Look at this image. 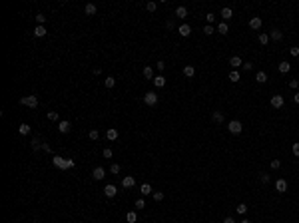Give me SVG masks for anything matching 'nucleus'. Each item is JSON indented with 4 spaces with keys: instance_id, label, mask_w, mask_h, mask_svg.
<instances>
[{
    "instance_id": "nucleus-30",
    "label": "nucleus",
    "mask_w": 299,
    "mask_h": 223,
    "mask_svg": "<svg viewBox=\"0 0 299 223\" xmlns=\"http://www.w3.org/2000/svg\"><path fill=\"white\" fill-rule=\"evenodd\" d=\"M140 191H142V195H150V193H152V187H150V183H144V185L140 187Z\"/></svg>"
},
{
    "instance_id": "nucleus-16",
    "label": "nucleus",
    "mask_w": 299,
    "mask_h": 223,
    "mask_svg": "<svg viewBox=\"0 0 299 223\" xmlns=\"http://www.w3.org/2000/svg\"><path fill=\"white\" fill-rule=\"evenodd\" d=\"M277 70H279L281 74H287L289 70H291V64H289V62H285V60H283V62H281L279 66H277Z\"/></svg>"
},
{
    "instance_id": "nucleus-9",
    "label": "nucleus",
    "mask_w": 299,
    "mask_h": 223,
    "mask_svg": "<svg viewBox=\"0 0 299 223\" xmlns=\"http://www.w3.org/2000/svg\"><path fill=\"white\" fill-rule=\"evenodd\" d=\"M229 64H231V68H233V70H237L239 66H243V60L239 56H231L229 58Z\"/></svg>"
},
{
    "instance_id": "nucleus-44",
    "label": "nucleus",
    "mask_w": 299,
    "mask_h": 223,
    "mask_svg": "<svg viewBox=\"0 0 299 223\" xmlns=\"http://www.w3.org/2000/svg\"><path fill=\"white\" fill-rule=\"evenodd\" d=\"M259 181H261V183H269V175L267 173H259Z\"/></svg>"
},
{
    "instance_id": "nucleus-49",
    "label": "nucleus",
    "mask_w": 299,
    "mask_h": 223,
    "mask_svg": "<svg viewBox=\"0 0 299 223\" xmlns=\"http://www.w3.org/2000/svg\"><path fill=\"white\" fill-rule=\"evenodd\" d=\"M243 70H247V72H249L251 68H253V64H251V62H243V66H241Z\"/></svg>"
},
{
    "instance_id": "nucleus-24",
    "label": "nucleus",
    "mask_w": 299,
    "mask_h": 223,
    "mask_svg": "<svg viewBox=\"0 0 299 223\" xmlns=\"http://www.w3.org/2000/svg\"><path fill=\"white\" fill-rule=\"evenodd\" d=\"M144 78H148V80H152V82H154L156 76H154V70H152L150 66H146V68H144Z\"/></svg>"
},
{
    "instance_id": "nucleus-53",
    "label": "nucleus",
    "mask_w": 299,
    "mask_h": 223,
    "mask_svg": "<svg viewBox=\"0 0 299 223\" xmlns=\"http://www.w3.org/2000/svg\"><path fill=\"white\" fill-rule=\"evenodd\" d=\"M293 102H295V104H299V92H297L295 96H293Z\"/></svg>"
},
{
    "instance_id": "nucleus-32",
    "label": "nucleus",
    "mask_w": 299,
    "mask_h": 223,
    "mask_svg": "<svg viewBox=\"0 0 299 223\" xmlns=\"http://www.w3.org/2000/svg\"><path fill=\"white\" fill-rule=\"evenodd\" d=\"M88 137H90L92 141H96L100 137V133H98V129H90V132H88Z\"/></svg>"
},
{
    "instance_id": "nucleus-15",
    "label": "nucleus",
    "mask_w": 299,
    "mask_h": 223,
    "mask_svg": "<svg viewBox=\"0 0 299 223\" xmlns=\"http://www.w3.org/2000/svg\"><path fill=\"white\" fill-rule=\"evenodd\" d=\"M269 38H271V40H275V42H279L281 38H283V32H281V30H277V28H273V30H271V34H269Z\"/></svg>"
},
{
    "instance_id": "nucleus-18",
    "label": "nucleus",
    "mask_w": 299,
    "mask_h": 223,
    "mask_svg": "<svg viewBox=\"0 0 299 223\" xmlns=\"http://www.w3.org/2000/svg\"><path fill=\"white\" fill-rule=\"evenodd\" d=\"M184 76H186V78H193V76H196V68L188 64L186 68H184Z\"/></svg>"
},
{
    "instance_id": "nucleus-22",
    "label": "nucleus",
    "mask_w": 299,
    "mask_h": 223,
    "mask_svg": "<svg viewBox=\"0 0 299 223\" xmlns=\"http://www.w3.org/2000/svg\"><path fill=\"white\" fill-rule=\"evenodd\" d=\"M34 36H36V38H44V36H46V28H44V26H36V28H34Z\"/></svg>"
},
{
    "instance_id": "nucleus-8",
    "label": "nucleus",
    "mask_w": 299,
    "mask_h": 223,
    "mask_svg": "<svg viewBox=\"0 0 299 223\" xmlns=\"http://www.w3.org/2000/svg\"><path fill=\"white\" fill-rule=\"evenodd\" d=\"M283 104H285L283 96H271V106L273 108H283Z\"/></svg>"
},
{
    "instance_id": "nucleus-23",
    "label": "nucleus",
    "mask_w": 299,
    "mask_h": 223,
    "mask_svg": "<svg viewBox=\"0 0 299 223\" xmlns=\"http://www.w3.org/2000/svg\"><path fill=\"white\" fill-rule=\"evenodd\" d=\"M231 16H233V10H231V8H224V10H221V18H224V20H229L231 18Z\"/></svg>"
},
{
    "instance_id": "nucleus-17",
    "label": "nucleus",
    "mask_w": 299,
    "mask_h": 223,
    "mask_svg": "<svg viewBox=\"0 0 299 223\" xmlns=\"http://www.w3.org/2000/svg\"><path fill=\"white\" fill-rule=\"evenodd\" d=\"M154 84H156V88H164V86H166V78H164L162 74H158L154 78Z\"/></svg>"
},
{
    "instance_id": "nucleus-6",
    "label": "nucleus",
    "mask_w": 299,
    "mask_h": 223,
    "mask_svg": "<svg viewBox=\"0 0 299 223\" xmlns=\"http://www.w3.org/2000/svg\"><path fill=\"white\" fill-rule=\"evenodd\" d=\"M92 177L98 179V181H100V179H104V177H106V169H104V167H96V169L92 171Z\"/></svg>"
},
{
    "instance_id": "nucleus-31",
    "label": "nucleus",
    "mask_w": 299,
    "mask_h": 223,
    "mask_svg": "<svg viewBox=\"0 0 299 223\" xmlns=\"http://www.w3.org/2000/svg\"><path fill=\"white\" fill-rule=\"evenodd\" d=\"M255 80H257L259 84H263V82H267V74L265 72H257V76H255Z\"/></svg>"
},
{
    "instance_id": "nucleus-20",
    "label": "nucleus",
    "mask_w": 299,
    "mask_h": 223,
    "mask_svg": "<svg viewBox=\"0 0 299 223\" xmlns=\"http://www.w3.org/2000/svg\"><path fill=\"white\" fill-rule=\"evenodd\" d=\"M176 16H178V18H186V16H188V8L186 6H178V8H176Z\"/></svg>"
},
{
    "instance_id": "nucleus-11",
    "label": "nucleus",
    "mask_w": 299,
    "mask_h": 223,
    "mask_svg": "<svg viewBox=\"0 0 299 223\" xmlns=\"http://www.w3.org/2000/svg\"><path fill=\"white\" fill-rule=\"evenodd\" d=\"M104 193H106V197H116V193H118V189H116V185H106L104 187Z\"/></svg>"
},
{
    "instance_id": "nucleus-3",
    "label": "nucleus",
    "mask_w": 299,
    "mask_h": 223,
    "mask_svg": "<svg viewBox=\"0 0 299 223\" xmlns=\"http://www.w3.org/2000/svg\"><path fill=\"white\" fill-rule=\"evenodd\" d=\"M227 129H229V133H233V136H237V133H241L243 125H241V121L233 120V121H229V124H227Z\"/></svg>"
},
{
    "instance_id": "nucleus-25",
    "label": "nucleus",
    "mask_w": 299,
    "mask_h": 223,
    "mask_svg": "<svg viewBox=\"0 0 299 223\" xmlns=\"http://www.w3.org/2000/svg\"><path fill=\"white\" fill-rule=\"evenodd\" d=\"M217 32H220V34H227V32H229V26H227L225 22H220L217 24Z\"/></svg>"
},
{
    "instance_id": "nucleus-52",
    "label": "nucleus",
    "mask_w": 299,
    "mask_h": 223,
    "mask_svg": "<svg viewBox=\"0 0 299 223\" xmlns=\"http://www.w3.org/2000/svg\"><path fill=\"white\" fill-rule=\"evenodd\" d=\"M224 223H235V219H233V217H225Z\"/></svg>"
},
{
    "instance_id": "nucleus-19",
    "label": "nucleus",
    "mask_w": 299,
    "mask_h": 223,
    "mask_svg": "<svg viewBox=\"0 0 299 223\" xmlns=\"http://www.w3.org/2000/svg\"><path fill=\"white\" fill-rule=\"evenodd\" d=\"M106 137H108L110 141H114V140L118 137V129H116V128H108V132H106Z\"/></svg>"
},
{
    "instance_id": "nucleus-26",
    "label": "nucleus",
    "mask_w": 299,
    "mask_h": 223,
    "mask_svg": "<svg viewBox=\"0 0 299 223\" xmlns=\"http://www.w3.org/2000/svg\"><path fill=\"white\" fill-rule=\"evenodd\" d=\"M227 78H229V82H233V84H235V82H239V72H237V70H231Z\"/></svg>"
},
{
    "instance_id": "nucleus-47",
    "label": "nucleus",
    "mask_w": 299,
    "mask_h": 223,
    "mask_svg": "<svg viewBox=\"0 0 299 223\" xmlns=\"http://www.w3.org/2000/svg\"><path fill=\"white\" fill-rule=\"evenodd\" d=\"M136 207H138V209H144V207H146V201H144V199H138V201H136Z\"/></svg>"
},
{
    "instance_id": "nucleus-34",
    "label": "nucleus",
    "mask_w": 299,
    "mask_h": 223,
    "mask_svg": "<svg viewBox=\"0 0 299 223\" xmlns=\"http://www.w3.org/2000/svg\"><path fill=\"white\" fill-rule=\"evenodd\" d=\"M36 22H38V26H44L46 16H44V14H36Z\"/></svg>"
},
{
    "instance_id": "nucleus-10",
    "label": "nucleus",
    "mask_w": 299,
    "mask_h": 223,
    "mask_svg": "<svg viewBox=\"0 0 299 223\" xmlns=\"http://www.w3.org/2000/svg\"><path fill=\"white\" fill-rule=\"evenodd\" d=\"M275 189L279 193H285V191H287V181H285V179H277V181H275Z\"/></svg>"
},
{
    "instance_id": "nucleus-40",
    "label": "nucleus",
    "mask_w": 299,
    "mask_h": 223,
    "mask_svg": "<svg viewBox=\"0 0 299 223\" xmlns=\"http://www.w3.org/2000/svg\"><path fill=\"white\" fill-rule=\"evenodd\" d=\"M164 199V191H154V201H162Z\"/></svg>"
},
{
    "instance_id": "nucleus-35",
    "label": "nucleus",
    "mask_w": 299,
    "mask_h": 223,
    "mask_svg": "<svg viewBox=\"0 0 299 223\" xmlns=\"http://www.w3.org/2000/svg\"><path fill=\"white\" fill-rule=\"evenodd\" d=\"M237 213L245 215V213H247V205H245V203H239V205H237Z\"/></svg>"
},
{
    "instance_id": "nucleus-14",
    "label": "nucleus",
    "mask_w": 299,
    "mask_h": 223,
    "mask_svg": "<svg viewBox=\"0 0 299 223\" xmlns=\"http://www.w3.org/2000/svg\"><path fill=\"white\" fill-rule=\"evenodd\" d=\"M189 34H192V28H189V24H182V26H180V36L188 38Z\"/></svg>"
},
{
    "instance_id": "nucleus-21",
    "label": "nucleus",
    "mask_w": 299,
    "mask_h": 223,
    "mask_svg": "<svg viewBox=\"0 0 299 223\" xmlns=\"http://www.w3.org/2000/svg\"><path fill=\"white\" fill-rule=\"evenodd\" d=\"M18 133H20V136H28V133H30V125H28V124H20L18 125Z\"/></svg>"
},
{
    "instance_id": "nucleus-12",
    "label": "nucleus",
    "mask_w": 299,
    "mask_h": 223,
    "mask_svg": "<svg viewBox=\"0 0 299 223\" xmlns=\"http://www.w3.org/2000/svg\"><path fill=\"white\" fill-rule=\"evenodd\" d=\"M84 12H86V14L88 16H94L96 14V12H98V8H96V4H86V6H84Z\"/></svg>"
},
{
    "instance_id": "nucleus-13",
    "label": "nucleus",
    "mask_w": 299,
    "mask_h": 223,
    "mask_svg": "<svg viewBox=\"0 0 299 223\" xmlns=\"http://www.w3.org/2000/svg\"><path fill=\"white\" fill-rule=\"evenodd\" d=\"M58 129H60V133H68V132H70V121L62 120L60 124H58Z\"/></svg>"
},
{
    "instance_id": "nucleus-37",
    "label": "nucleus",
    "mask_w": 299,
    "mask_h": 223,
    "mask_svg": "<svg viewBox=\"0 0 299 223\" xmlns=\"http://www.w3.org/2000/svg\"><path fill=\"white\" fill-rule=\"evenodd\" d=\"M32 148H34V149H42V141L38 140V137H34V140H32Z\"/></svg>"
},
{
    "instance_id": "nucleus-4",
    "label": "nucleus",
    "mask_w": 299,
    "mask_h": 223,
    "mask_svg": "<svg viewBox=\"0 0 299 223\" xmlns=\"http://www.w3.org/2000/svg\"><path fill=\"white\" fill-rule=\"evenodd\" d=\"M144 104H146V106H156V104H158V96H156V92H148V94L144 96Z\"/></svg>"
},
{
    "instance_id": "nucleus-38",
    "label": "nucleus",
    "mask_w": 299,
    "mask_h": 223,
    "mask_svg": "<svg viewBox=\"0 0 299 223\" xmlns=\"http://www.w3.org/2000/svg\"><path fill=\"white\" fill-rule=\"evenodd\" d=\"M110 173H114V175L120 173V165H118V163H112V165H110Z\"/></svg>"
},
{
    "instance_id": "nucleus-43",
    "label": "nucleus",
    "mask_w": 299,
    "mask_h": 223,
    "mask_svg": "<svg viewBox=\"0 0 299 223\" xmlns=\"http://www.w3.org/2000/svg\"><path fill=\"white\" fill-rule=\"evenodd\" d=\"M146 8H148L150 12H156V8H158V4H156V2H148V4H146Z\"/></svg>"
},
{
    "instance_id": "nucleus-27",
    "label": "nucleus",
    "mask_w": 299,
    "mask_h": 223,
    "mask_svg": "<svg viewBox=\"0 0 299 223\" xmlns=\"http://www.w3.org/2000/svg\"><path fill=\"white\" fill-rule=\"evenodd\" d=\"M212 120L217 121V124H221V121H224V113H221V112H213L212 113Z\"/></svg>"
},
{
    "instance_id": "nucleus-46",
    "label": "nucleus",
    "mask_w": 299,
    "mask_h": 223,
    "mask_svg": "<svg viewBox=\"0 0 299 223\" xmlns=\"http://www.w3.org/2000/svg\"><path fill=\"white\" fill-rule=\"evenodd\" d=\"M289 54H291L293 58H297V56H299V48H297V46H293V48L289 50Z\"/></svg>"
},
{
    "instance_id": "nucleus-28",
    "label": "nucleus",
    "mask_w": 299,
    "mask_h": 223,
    "mask_svg": "<svg viewBox=\"0 0 299 223\" xmlns=\"http://www.w3.org/2000/svg\"><path fill=\"white\" fill-rule=\"evenodd\" d=\"M104 86H106V88H114V86H116V78H112V76H108V78L104 80Z\"/></svg>"
},
{
    "instance_id": "nucleus-29",
    "label": "nucleus",
    "mask_w": 299,
    "mask_h": 223,
    "mask_svg": "<svg viewBox=\"0 0 299 223\" xmlns=\"http://www.w3.org/2000/svg\"><path fill=\"white\" fill-rule=\"evenodd\" d=\"M257 40H259V44H261V46H265V44H267V42H269V34H265V32H261V34H259V38H257Z\"/></svg>"
},
{
    "instance_id": "nucleus-7",
    "label": "nucleus",
    "mask_w": 299,
    "mask_h": 223,
    "mask_svg": "<svg viewBox=\"0 0 299 223\" xmlns=\"http://www.w3.org/2000/svg\"><path fill=\"white\" fill-rule=\"evenodd\" d=\"M136 185V179L132 177V175H126L124 179H122V187H126V189H130V187H134Z\"/></svg>"
},
{
    "instance_id": "nucleus-39",
    "label": "nucleus",
    "mask_w": 299,
    "mask_h": 223,
    "mask_svg": "<svg viewBox=\"0 0 299 223\" xmlns=\"http://www.w3.org/2000/svg\"><path fill=\"white\" fill-rule=\"evenodd\" d=\"M102 155H104V157H106V159H110V157H112V155H114V151H112L110 148H106V149H104V151H102Z\"/></svg>"
},
{
    "instance_id": "nucleus-54",
    "label": "nucleus",
    "mask_w": 299,
    "mask_h": 223,
    "mask_svg": "<svg viewBox=\"0 0 299 223\" xmlns=\"http://www.w3.org/2000/svg\"><path fill=\"white\" fill-rule=\"evenodd\" d=\"M241 223H251V221L249 219H241Z\"/></svg>"
},
{
    "instance_id": "nucleus-41",
    "label": "nucleus",
    "mask_w": 299,
    "mask_h": 223,
    "mask_svg": "<svg viewBox=\"0 0 299 223\" xmlns=\"http://www.w3.org/2000/svg\"><path fill=\"white\" fill-rule=\"evenodd\" d=\"M205 20H208V24L212 26V22H216V14H212V12H209V14H205Z\"/></svg>"
},
{
    "instance_id": "nucleus-48",
    "label": "nucleus",
    "mask_w": 299,
    "mask_h": 223,
    "mask_svg": "<svg viewBox=\"0 0 299 223\" xmlns=\"http://www.w3.org/2000/svg\"><path fill=\"white\" fill-rule=\"evenodd\" d=\"M291 151H293V155H297V157H299V141H297V144H293Z\"/></svg>"
},
{
    "instance_id": "nucleus-2",
    "label": "nucleus",
    "mask_w": 299,
    "mask_h": 223,
    "mask_svg": "<svg viewBox=\"0 0 299 223\" xmlns=\"http://www.w3.org/2000/svg\"><path fill=\"white\" fill-rule=\"evenodd\" d=\"M20 104L28 108H38V96H24V98H20Z\"/></svg>"
},
{
    "instance_id": "nucleus-51",
    "label": "nucleus",
    "mask_w": 299,
    "mask_h": 223,
    "mask_svg": "<svg viewBox=\"0 0 299 223\" xmlns=\"http://www.w3.org/2000/svg\"><path fill=\"white\" fill-rule=\"evenodd\" d=\"M156 68H158V70H160V72H162V70H164V68H166V64H164V62H158V64H156Z\"/></svg>"
},
{
    "instance_id": "nucleus-5",
    "label": "nucleus",
    "mask_w": 299,
    "mask_h": 223,
    "mask_svg": "<svg viewBox=\"0 0 299 223\" xmlns=\"http://www.w3.org/2000/svg\"><path fill=\"white\" fill-rule=\"evenodd\" d=\"M249 28H251V30H259V28H261V18H259V16H251Z\"/></svg>"
},
{
    "instance_id": "nucleus-36",
    "label": "nucleus",
    "mask_w": 299,
    "mask_h": 223,
    "mask_svg": "<svg viewBox=\"0 0 299 223\" xmlns=\"http://www.w3.org/2000/svg\"><path fill=\"white\" fill-rule=\"evenodd\" d=\"M126 219H128V223H136L138 217H136V213H134V211H130L128 215H126Z\"/></svg>"
},
{
    "instance_id": "nucleus-42",
    "label": "nucleus",
    "mask_w": 299,
    "mask_h": 223,
    "mask_svg": "<svg viewBox=\"0 0 299 223\" xmlns=\"http://www.w3.org/2000/svg\"><path fill=\"white\" fill-rule=\"evenodd\" d=\"M48 120L50 121H56L58 120V112H48Z\"/></svg>"
},
{
    "instance_id": "nucleus-45",
    "label": "nucleus",
    "mask_w": 299,
    "mask_h": 223,
    "mask_svg": "<svg viewBox=\"0 0 299 223\" xmlns=\"http://www.w3.org/2000/svg\"><path fill=\"white\" fill-rule=\"evenodd\" d=\"M279 165H281L279 159H271V169H279Z\"/></svg>"
},
{
    "instance_id": "nucleus-33",
    "label": "nucleus",
    "mask_w": 299,
    "mask_h": 223,
    "mask_svg": "<svg viewBox=\"0 0 299 223\" xmlns=\"http://www.w3.org/2000/svg\"><path fill=\"white\" fill-rule=\"evenodd\" d=\"M213 32H216V30H213V26H209V24H205V26H204V34L205 36H212Z\"/></svg>"
},
{
    "instance_id": "nucleus-1",
    "label": "nucleus",
    "mask_w": 299,
    "mask_h": 223,
    "mask_svg": "<svg viewBox=\"0 0 299 223\" xmlns=\"http://www.w3.org/2000/svg\"><path fill=\"white\" fill-rule=\"evenodd\" d=\"M52 163H54L56 167H60V169H68V167H72V165H74V161H72V159H62L60 155L52 157Z\"/></svg>"
},
{
    "instance_id": "nucleus-50",
    "label": "nucleus",
    "mask_w": 299,
    "mask_h": 223,
    "mask_svg": "<svg viewBox=\"0 0 299 223\" xmlns=\"http://www.w3.org/2000/svg\"><path fill=\"white\" fill-rule=\"evenodd\" d=\"M289 86H291V88H299V80H291V82H289Z\"/></svg>"
}]
</instances>
